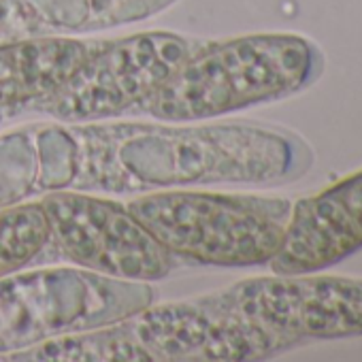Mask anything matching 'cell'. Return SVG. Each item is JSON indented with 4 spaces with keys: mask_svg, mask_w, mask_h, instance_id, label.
I'll return each mask as SVG.
<instances>
[{
    "mask_svg": "<svg viewBox=\"0 0 362 362\" xmlns=\"http://www.w3.org/2000/svg\"><path fill=\"white\" fill-rule=\"evenodd\" d=\"M320 66V52L303 37H243L186 60L151 94V113L199 119L237 111L303 90Z\"/></svg>",
    "mask_w": 362,
    "mask_h": 362,
    "instance_id": "cell-1",
    "label": "cell"
},
{
    "mask_svg": "<svg viewBox=\"0 0 362 362\" xmlns=\"http://www.w3.org/2000/svg\"><path fill=\"white\" fill-rule=\"evenodd\" d=\"M211 303L233 326L239 360L264 358L315 339L362 337V279H252Z\"/></svg>",
    "mask_w": 362,
    "mask_h": 362,
    "instance_id": "cell-2",
    "label": "cell"
},
{
    "mask_svg": "<svg viewBox=\"0 0 362 362\" xmlns=\"http://www.w3.org/2000/svg\"><path fill=\"white\" fill-rule=\"evenodd\" d=\"M128 211L166 250L218 267L271 262L292 205L284 199L222 194H153Z\"/></svg>",
    "mask_w": 362,
    "mask_h": 362,
    "instance_id": "cell-3",
    "label": "cell"
},
{
    "mask_svg": "<svg viewBox=\"0 0 362 362\" xmlns=\"http://www.w3.org/2000/svg\"><path fill=\"white\" fill-rule=\"evenodd\" d=\"M49 233L79 264L128 279H158L168 252L128 211L100 199L56 194L43 201Z\"/></svg>",
    "mask_w": 362,
    "mask_h": 362,
    "instance_id": "cell-4",
    "label": "cell"
},
{
    "mask_svg": "<svg viewBox=\"0 0 362 362\" xmlns=\"http://www.w3.org/2000/svg\"><path fill=\"white\" fill-rule=\"evenodd\" d=\"M188 60L186 43L170 35H143L117 43L81 69L56 92L54 109L64 117L113 113L151 96Z\"/></svg>",
    "mask_w": 362,
    "mask_h": 362,
    "instance_id": "cell-5",
    "label": "cell"
},
{
    "mask_svg": "<svg viewBox=\"0 0 362 362\" xmlns=\"http://www.w3.org/2000/svg\"><path fill=\"white\" fill-rule=\"evenodd\" d=\"M358 250H362V170L292 209L271 269L277 275H309L339 264Z\"/></svg>",
    "mask_w": 362,
    "mask_h": 362,
    "instance_id": "cell-6",
    "label": "cell"
},
{
    "mask_svg": "<svg viewBox=\"0 0 362 362\" xmlns=\"http://www.w3.org/2000/svg\"><path fill=\"white\" fill-rule=\"evenodd\" d=\"M88 58L83 43L64 39L0 47V105L56 94Z\"/></svg>",
    "mask_w": 362,
    "mask_h": 362,
    "instance_id": "cell-7",
    "label": "cell"
},
{
    "mask_svg": "<svg viewBox=\"0 0 362 362\" xmlns=\"http://www.w3.org/2000/svg\"><path fill=\"white\" fill-rule=\"evenodd\" d=\"M49 237L43 205L0 211V277L30 262Z\"/></svg>",
    "mask_w": 362,
    "mask_h": 362,
    "instance_id": "cell-8",
    "label": "cell"
}]
</instances>
